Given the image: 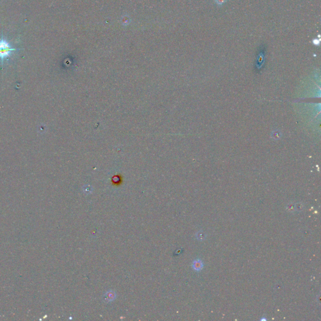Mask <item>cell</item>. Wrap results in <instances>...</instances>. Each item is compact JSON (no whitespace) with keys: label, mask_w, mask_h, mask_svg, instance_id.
I'll list each match as a JSON object with an SVG mask.
<instances>
[{"label":"cell","mask_w":321,"mask_h":321,"mask_svg":"<svg viewBox=\"0 0 321 321\" xmlns=\"http://www.w3.org/2000/svg\"><path fill=\"white\" fill-rule=\"evenodd\" d=\"M197 238L200 240H203V233L202 232H199L198 234H197Z\"/></svg>","instance_id":"obj_5"},{"label":"cell","mask_w":321,"mask_h":321,"mask_svg":"<svg viewBox=\"0 0 321 321\" xmlns=\"http://www.w3.org/2000/svg\"><path fill=\"white\" fill-rule=\"evenodd\" d=\"M15 51L16 49L12 48L9 42L2 36L0 38V60L3 62L5 59L10 56L12 52Z\"/></svg>","instance_id":"obj_1"},{"label":"cell","mask_w":321,"mask_h":321,"mask_svg":"<svg viewBox=\"0 0 321 321\" xmlns=\"http://www.w3.org/2000/svg\"><path fill=\"white\" fill-rule=\"evenodd\" d=\"M121 180H122V177H121L120 174L116 175L112 178L113 182H114L115 184H117L118 182H120L121 181Z\"/></svg>","instance_id":"obj_4"},{"label":"cell","mask_w":321,"mask_h":321,"mask_svg":"<svg viewBox=\"0 0 321 321\" xmlns=\"http://www.w3.org/2000/svg\"><path fill=\"white\" fill-rule=\"evenodd\" d=\"M116 298V293L113 290H109L103 295L104 302L108 303L112 302Z\"/></svg>","instance_id":"obj_2"},{"label":"cell","mask_w":321,"mask_h":321,"mask_svg":"<svg viewBox=\"0 0 321 321\" xmlns=\"http://www.w3.org/2000/svg\"><path fill=\"white\" fill-rule=\"evenodd\" d=\"M192 268L194 270H197V271H200V270L203 267V263L200 260H196L192 263Z\"/></svg>","instance_id":"obj_3"}]
</instances>
